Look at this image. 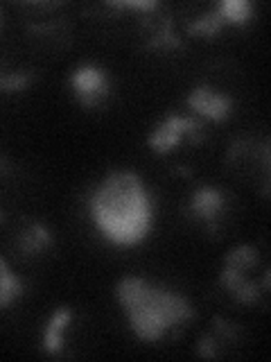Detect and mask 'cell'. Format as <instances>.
I'll return each instance as SVG.
<instances>
[{"instance_id": "cell-1", "label": "cell", "mask_w": 271, "mask_h": 362, "mask_svg": "<svg viewBox=\"0 0 271 362\" xmlns=\"http://www.w3.org/2000/svg\"><path fill=\"white\" fill-rule=\"evenodd\" d=\"M90 218L111 245L133 247L152 233L154 199L140 175L113 170L88 197Z\"/></svg>"}, {"instance_id": "cell-2", "label": "cell", "mask_w": 271, "mask_h": 362, "mask_svg": "<svg viewBox=\"0 0 271 362\" xmlns=\"http://www.w3.org/2000/svg\"><path fill=\"white\" fill-rule=\"evenodd\" d=\"M116 299L140 342H161L195 315L183 294L143 276H124L116 286Z\"/></svg>"}, {"instance_id": "cell-3", "label": "cell", "mask_w": 271, "mask_h": 362, "mask_svg": "<svg viewBox=\"0 0 271 362\" xmlns=\"http://www.w3.org/2000/svg\"><path fill=\"white\" fill-rule=\"evenodd\" d=\"M258 269H263L258 249L253 245H240L226 254L219 283L240 303H258L260 294L269 288V279H255Z\"/></svg>"}, {"instance_id": "cell-4", "label": "cell", "mask_w": 271, "mask_h": 362, "mask_svg": "<svg viewBox=\"0 0 271 362\" xmlns=\"http://www.w3.org/2000/svg\"><path fill=\"white\" fill-rule=\"evenodd\" d=\"M203 139H206V129H203L199 120L167 113L165 120L158 122L150 134L147 145H150L154 154H169L176 150L181 141H190V145H201Z\"/></svg>"}, {"instance_id": "cell-5", "label": "cell", "mask_w": 271, "mask_h": 362, "mask_svg": "<svg viewBox=\"0 0 271 362\" xmlns=\"http://www.w3.org/2000/svg\"><path fill=\"white\" fill-rule=\"evenodd\" d=\"M75 100L86 109H100L111 95V75L100 64H79L68 77Z\"/></svg>"}, {"instance_id": "cell-6", "label": "cell", "mask_w": 271, "mask_h": 362, "mask_svg": "<svg viewBox=\"0 0 271 362\" xmlns=\"http://www.w3.org/2000/svg\"><path fill=\"white\" fill-rule=\"evenodd\" d=\"M226 213V192L215 186H199L188 199V215L203 224L208 233H217L219 220Z\"/></svg>"}, {"instance_id": "cell-7", "label": "cell", "mask_w": 271, "mask_h": 362, "mask_svg": "<svg viewBox=\"0 0 271 362\" xmlns=\"http://www.w3.org/2000/svg\"><path fill=\"white\" fill-rule=\"evenodd\" d=\"M188 107L199 113V116L208 118L212 122H224L226 118L231 116L233 111V98L222 93V90L212 88L208 84H199L188 93L186 98Z\"/></svg>"}, {"instance_id": "cell-8", "label": "cell", "mask_w": 271, "mask_h": 362, "mask_svg": "<svg viewBox=\"0 0 271 362\" xmlns=\"http://www.w3.org/2000/svg\"><path fill=\"white\" fill-rule=\"evenodd\" d=\"M52 245V235L41 222H28L16 235V247L25 256H37Z\"/></svg>"}, {"instance_id": "cell-9", "label": "cell", "mask_w": 271, "mask_h": 362, "mask_svg": "<svg viewBox=\"0 0 271 362\" xmlns=\"http://www.w3.org/2000/svg\"><path fill=\"white\" fill-rule=\"evenodd\" d=\"M73 320V310L71 308H59L56 313H52V317L48 320V326H45L43 333V351L50 356H61L64 349V331L66 326Z\"/></svg>"}, {"instance_id": "cell-10", "label": "cell", "mask_w": 271, "mask_h": 362, "mask_svg": "<svg viewBox=\"0 0 271 362\" xmlns=\"http://www.w3.org/2000/svg\"><path fill=\"white\" fill-rule=\"evenodd\" d=\"M25 286H23V279L16 276L11 267L7 265V260L0 256V310H7L11 301H16L23 297Z\"/></svg>"}, {"instance_id": "cell-11", "label": "cell", "mask_w": 271, "mask_h": 362, "mask_svg": "<svg viewBox=\"0 0 271 362\" xmlns=\"http://www.w3.org/2000/svg\"><path fill=\"white\" fill-rule=\"evenodd\" d=\"M215 9L219 11L224 25H246L253 18V3L248 0H224Z\"/></svg>"}, {"instance_id": "cell-12", "label": "cell", "mask_w": 271, "mask_h": 362, "mask_svg": "<svg viewBox=\"0 0 271 362\" xmlns=\"http://www.w3.org/2000/svg\"><path fill=\"white\" fill-rule=\"evenodd\" d=\"M222 28H224V21L219 16V11L212 7L210 11H206V14H201L199 18L188 23V34H195V37L199 34V37L212 39L222 32Z\"/></svg>"}, {"instance_id": "cell-13", "label": "cell", "mask_w": 271, "mask_h": 362, "mask_svg": "<svg viewBox=\"0 0 271 362\" xmlns=\"http://www.w3.org/2000/svg\"><path fill=\"white\" fill-rule=\"evenodd\" d=\"M32 82V71H5L0 68V93H20Z\"/></svg>"}, {"instance_id": "cell-14", "label": "cell", "mask_w": 271, "mask_h": 362, "mask_svg": "<svg viewBox=\"0 0 271 362\" xmlns=\"http://www.w3.org/2000/svg\"><path fill=\"white\" fill-rule=\"evenodd\" d=\"M113 7H127V9H158V3L154 0H127V3H111Z\"/></svg>"}, {"instance_id": "cell-15", "label": "cell", "mask_w": 271, "mask_h": 362, "mask_svg": "<svg viewBox=\"0 0 271 362\" xmlns=\"http://www.w3.org/2000/svg\"><path fill=\"white\" fill-rule=\"evenodd\" d=\"M0 222H3V215H0Z\"/></svg>"}]
</instances>
